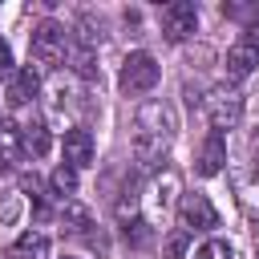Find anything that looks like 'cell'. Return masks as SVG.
Returning a JSON list of instances; mask_svg holds the SVG:
<instances>
[{"label": "cell", "instance_id": "cell-1", "mask_svg": "<svg viewBox=\"0 0 259 259\" xmlns=\"http://www.w3.org/2000/svg\"><path fill=\"white\" fill-rule=\"evenodd\" d=\"M174 130H178V121H174V109L166 101H146L138 109V121H134V158H138L142 170H154L166 158V150L174 142Z\"/></svg>", "mask_w": 259, "mask_h": 259}, {"label": "cell", "instance_id": "cell-2", "mask_svg": "<svg viewBox=\"0 0 259 259\" xmlns=\"http://www.w3.org/2000/svg\"><path fill=\"white\" fill-rule=\"evenodd\" d=\"M69 45H73V36H69V28H65L61 20H40V24L32 28L28 53H32V61H36L40 69H57V65H65Z\"/></svg>", "mask_w": 259, "mask_h": 259}, {"label": "cell", "instance_id": "cell-3", "mask_svg": "<svg viewBox=\"0 0 259 259\" xmlns=\"http://www.w3.org/2000/svg\"><path fill=\"white\" fill-rule=\"evenodd\" d=\"M202 109H206V121L214 134L223 130H235L239 117H243V93L235 85H214L206 97H202Z\"/></svg>", "mask_w": 259, "mask_h": 259}, {"label": "cell", "instance_id": "cell-4", "mask_svg": "<svg viewBox=\"0 0 259 259\" xmlns=\"http://www.w3.org/2000/svg\"><path fill=\"white\" fill-rule=\"evenodd\" d=\"M158 77H162L158 61H154L146 49H138V53H130V57L121 61V77H117V85H121L125 97H142V93H150V89L158 85Z\"/></svg>", "mask_w": 259, "mask_h": 259}, {"label": "cell", "instance_id": "cell-5", "mask_svg": "<svg viewBox=\"0 0 259 259\" xmlns=\"http://www.w3.org/2000/svg\"><path fill=\"white\" fill-rule=\"evenodd\" d=\"M259 65V28H247L227 49V81H247Z\"/></svg>", "mask_w": 259, "mask_h": 259}, {"label": "cell", "instance_id": "cell-6", "mask_svg": "<svg viewBox=\"0 0 259 259\" xmlns=\"http://www.w3.org/2000/svg\"><path fill=\"white\" fill-rule=\"evenodd\" d=\"M178 214H182V231H214L219 227V210L206 194H182L178 198Z\"/></svg>", "mask_w": 259, "mask_h": 259}, {"label": "cell", "instance_id": "cell-7", "mask_svg": "<svg viewBox=\"0 0 259 259\" xmlns=\"http://www.w3.org/2000/svg\"><path fill=\"white\" fill-rule=\"evenodd\" d=\"M198 28V8L190 4V0H174V4H166L162 8V36L166 40H186L190 32Z\"/></svg>", "mask_w": 259, "mask_h": 259}, {"label": "cell", "instance_id": "cell-8", "mask_svg": "<svg viewBox=\"0 0 259 259\" xmlns=\"http://www.w3.org/2000/svg\"><path fill=\"white\" fill-rule=\"evenodd\" d=\"M178 194H182V178H178V170H162L154 182H150V190H146V206H150V214L158 219H166L170 214V206L178 202Z\"/></svg>", "mask_w": 259, "mask_h": 259}, {"label": "cell", "instance_id": "cell-9", "mask_svg": "<svg viewBox=\"0 0 259 259\" xmlns=\"http://www.w3.org/2000/svg\"><path fill=\"white\" fill-rule=\"evenodd\" d=\"M61 150H65V166L81 170V166H89V162H93V134L77 125V130H69V134H65Z\"/></svg>", "mask_w": 259, "mask_h": 259}, {"label": "cell", "instance_id": "cell-10", "mask_svg": "<svg viewBox=\"0 0 259 259\" xmlns=\"http://www.w3.org/2000/svg\"><path fill=\"white\" fill-rule=\"evenodd\" d=\"M36 93H40V73L32 65L28 69H12V77H8V101L12 105H28Z\"/></svg>", "mask_w": 259, "mask_h": 259}, {"label": "cell", "instance_id": "cell-11", "mask_svg": "<svg viewBox=\"0 0 259 259\" xmlns=\"http://www.w3.org/2000/svg\"><path fill=\"white\" fill-rule=\"evenodd\" d=\"M20 130V146H24V154H32V158H45L49 154V146H53V138H49V125L32 113L24 125H16Z\"/></svg>", "mask_w": 259, "mask_h": 259}, {"label": "cell", "instance_id": "cell-12", "mask_svg": "<svg viewBox=\"0 0 259 259\" xmlns=\"http://www.w3.org/2000/svg\"><path fill=\"white\" fill-rule=\"evenodd\" d=\"M24 162V146H20V130L16 121H0V170H16Z\"/></svg>", "mask_w": 259, "mask_h": 259}, {"label": "cell", "instance_id": "cell-13", "mask_svg": "<svg viewBox=\"0 0 259 259\" xmlns=\"http://www.w3.org/2000/svg\"><path fill=\"white\" fill-rule=\"evenodd\" d=\"M57 223H61V231H69V235H89L93 214H89V206H81L77 198H65L61 210H57Z\"/></svg>", "mask_w": 259, "mask_h": 259}, {"label": "cell", "instance_id": "cell-14", "mask_svg": "<svg viewBox=\"0 0 259 259\" xmlns=\"http://www.w3.org/2000/svg\"><path fill=\"white\" fill-rule=\"evenodd\" d=\"M223 166H227V142H223V134H210V138L202 142V150H198V174L210 178V174H219Z\"/></svg>", "mask_w": 259, "mask_h": 259}, {"label": "cell", "instance_id": "cell-15", "mask_svg": "<svg viewBox=\"0 0 259 259\" xmlns=\"http://www.w3.org/2000/svg\"><path fill=\"white\" fill-rule=\"evenodd\" d=\"M8 255H12V259H49V235H40V231L32 227V231H24V235L12 243Z\"/></svg>", "mask_w": 259, "mask_h": 259}, {"label": "cell", "instance_id": "cell-16", "mask_svg": "<svg viewBox=\"0 0 259 259\" xmlns=\"http://www.w3.org/2000/svg\"><path fill=\"white\" fill-rule=\"evenodd\" d=\"M49 186H53V194L65 202V198L77 190V170H73V166H57V170H53V178H49Z\"/></svg>", "mask_w": 259, "mask_h": 259}, {"label": "cell", "instance_id": "cell-17", "mask_svg": "<svg viewBox=\"0 0 259 259\" xmlns=\"http://www.w3.org/2000/svg\"><path fill=\"white\" fill-rule=\"evenodd\" d=\"M186 247H190V231L174 227L166 235V247H162V259H186Z\"/></svg>", "mask_w": 259, "mask_h": 259}, {"label": "cell", "instance_id": "cell-18", "mask_svg": "<svg viewBox=\"0 0 259 259\" xmlns=\"http://www.w3.org/2000/svg\"><path fill=\"white\" fill-rule=\"evenodd\" d=\"M194 259H235V251H231L227 239H206V243L194 251Z\"/></svg>", "mask_w": 259, "mask_h": 259}, {"label": "cell", "instance_id": "cell-19", "mask_svg": "<svg viewBox=\"0 0 259 259\" xmlns=\"http://www.w3.org/2000/svg\"><path fill=\"white\" fill-rule=\"evenodd\" d=\"M121 231H125V239H130L134 247H146V243H150V223H146V219H134V223L121 227Z\"/></svg>", "mask_w": 259, "mask_h": 259}, {"label": "cell", "instance_id": "cell-20", "mask_svg": "<svg viewBox=\"0 0 259 259\" xmlns=\"http://www.w3.org/2000/svg\"><path fill=\"white\" fill-rule=\"evenodd\" d=\"M0 77H12V49H8V40H0Z\"/></svg>", "mask_w": 259, "mask_h": 259}, {"label": "cell", "instance_id": "cell-21", "mask_svg": "<svg viewBox=\"0 0 259 259\" xmlns=\"http://www.w3.org/2000/svg\"><path fill=\"white\" fill-rule=\"evenodd\" d=\"M255 251H259V235H255Z\"/></svg>", "mask_w": 259, "mask_h": 259}, {"label": "cell", "instance_id": "cell-22", "mask_svg": "<svg viewBox=\"0 0 259 259\" xmlns=\"http://www.w3.org/2000/svg\"><path fill=\"white\" fill-rule=\"evenodd\" d=\"M65 259H73V255H65Z\"/></svg>", "mask_w": 259, "mask_h": 259}]
</instances>
